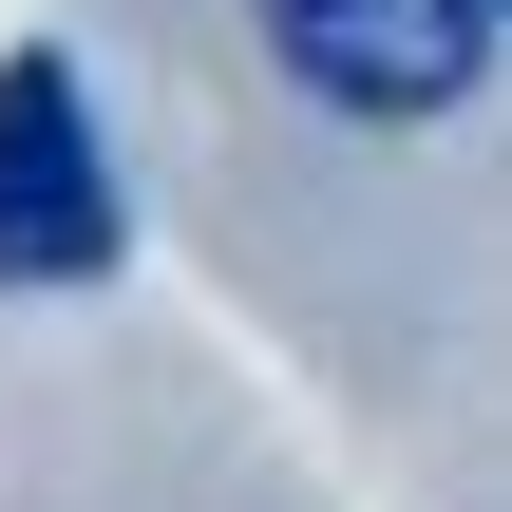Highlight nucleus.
<instances>
[{"mask_svg":"<svg viewBox=\"0 0 512 512\" xmlns=\"http://www.w3.org/2000/svg\"><path fill=\"white\" fill-rule=\"evenodd\" d=\"M266 57L323 114H456L494 57V0H266Z\"/></svg>","mask_w":512,"mask_h":512,"instance_id":"f03ea898","label":"nucleus"},{"mask_svg":"<svg viewBox=\"0 0 512 512\" xmlns=\"http://www.w3.org/2000/svg\"><path fill=\"white\" fill-rule=\"evenodd\" d=\"M114 266V171H95V95L76 57L0 76V285H95Z\"/></svg>","mask_w":512,"mask_h":512,"instance_id":"f257e3e1","label":"nucleus"}]
</instances>
